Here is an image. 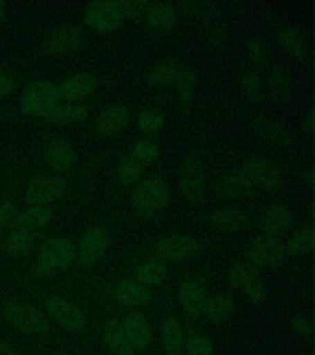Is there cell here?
Masks as SVG:
<instances>
[{
	"label": "cell",
	"instance_id": "6da1fadb",
	"mask_svg": "<svg viewBox=\"0 0 315 355\" xmlns=\"http://www.w3.org/2000/svg\"><path fill=\"white\" fill-rule=\"evenodd\" d=\"M171 201V191L162 178L151 176L136 183L131 197L132 209L143 218L162 212Z\"/></svg>",
	"mask_w": 315,
	"mask_h": 355
},
{
	"label": "cell",
	"instance_id": "7a4b0ae2",
	"mask_svg": "<svg viewBox=\"0 0 315 355\" xmlns=\"http://www.w3.org/2000/svg\"><path fill=\"white\" fill-rule=\"evenodd\" d=\"M1 313L8 324L24 334L45 335L51 329V322L45 313L31 304L7 302L2 307Z\"/></svg>",
	"mask_w": 315,
	"mask_h": 355
},
{
	"label": "cell",
	"instance_id": "3957f363",
	"mask_svg": "<svg viewBox=\"0 0 315 355\" xmlns=\"http://www.w3.org/2000/svg\"><path fill=\"white\" fill-rule=\"evenodd\" d=\"M77 250L73 241L65 237H53L44 241L37 254V268L46 275L65 270L73 265Z\"/></svg>",
	"mask_w": 315,
	"mask_h": 355
},
{
	"label": "cell",
	"instance_id": "277c9868",
	"mask_svg": "<svg viewBox=\"0 0 315 355\" xmlns=\"http://www.w3.org/2000/svg\"><path fill=\"white\" fill-rule=\"evenodd\" d=\"M60 98L59 86L48 80H35L21 94V110L30 116L43 119L59 105Z\"/></svg>",
	"mask_w": 315,
	"mask_h": 355
},
{
	"label": "cell",
	"instance_id": "5b68a950",
	"mask_svg": "<svg viewBox=\"0 0 315 355\" xmlns=\"http://www.w3.org/2000/svg\"><path fill=\"white\" fill-rule=\"evenodd\" d=\"M286 255L285 244L278 238L264 233L251 239L246 250L247 260L260 269L280 268Z\"/></svg>",
	"mask_w": 315,
	"mask_h": 355
},
{
	"label": "cell",
	"instance_id": "8992f818",
	"mask_svg": "<svg viewBox=\"0 0 315 355\" xmlns=\"http://www.w3.org/2000/svg\"><path fill=\"white\" fill-rule=\"evenodd\" d=\"M178 183L182 197L190 204L201 198L206 187V173L203 159L197 153H190L181 161Z\"/></svg>",
	"mask_w": 315,
	"mask_h": 355
},
{
	"label": "cell",
	"instance_id": "52a82bcc",
	"mask_svg": "<svg viewBox=\"0 0 315 355\" xmlns=\"http://www.w3.org/2000/svg\"><path fill=\"white\" fill-rule=\"evenodd\" d=\"M67 182L51 174H37L27 183L24 199L30 207H46L64 194Z\"/></svg>",
	"mask_w": 315,
	"mask_h": 355
},
{
	"label": "cell",
	"instance_id": "ba28073f",
	"mask_svg": "<svg viewBox=\"0 0 315 355\" xmlns=\"http://www.w3.org/2000/svg\"><path fill=\"white\" fill-rule=\"evenodd\" d=\"M46 313L62 329L80 334L87 329V316L78 305L63 297L52 295L44 301Z\"/></svg>",
	"mask_w": 315,
	"mask_h": 355
},
{
	"label": "cell",
	"instance_id": "9c48e42d",
	"mask_svg": "<svg viewBox=\"0 0 315 355\" xmlns=\"http://www.w3.org/2000/svg\"><path fill=\"white\" fill-rule=\"evenodd\" d=\"M200 241L192 235L170 234L163 236L154 244V252L162 260L170 263H181L192 259L200 254Z\"/></svg>",
	"mask_w": 315,
	"mask_h": 355
},
{
	"label": "cell",
	"instance_id": "30bf717a",
	"mask_svg": "<svg viewBox=\"0 0 315 355\" xmlns=\"http://www.w3.org/2000/svg\"><path fill=\"white\" fill-rule=\"evenodd\" d=\"M85 24L91 29L100 33L115 32L123 24L124 17L116 0L93 1L85 8Z\"/></svg>",
	"mask_w": 315,
	"mask_h": 355
},
{
	"label": "cell",
	"instance_id": "8fae6325",
	"mask_svg": "<svg viewBox=\"0 0 315 355\" xmlns=\"http://www.w3.org/2000/svg\"><path fill=\"white\" fill-rule=\"evenodd\" d=\"M84 32L75 24H65L54 28L44 40L43 52L48 55H63L79 51L84 46Z\"/></svg>",
	"mask_w": 315,
	"mask_h": 355
},
{
	"label": "cell",
	"instance_id": "7c38bea8",
	"mask_svg": "<svg viewBox=\"0 0 315 355\" xmlns=\"http://www.w3.org/2000/svg\"><path fill=\"white\" fill-rule=\"evenodd\" d=\"M110 245L109 230L103 226H93L82 235L77 250L80 263L84 268H91L101 261Z\"/></svg>",
	"mask_w": 315,
	"mask_h": 355
},
{
	"label": "cell",
	"instance_id": "4fadbf2b",
	"mask_svg": "<svg viewBox=\"0 0 315 355\" xmlns=\"http://www.w3.org/2000/svg\"><path fill=\"white\" fill-rule=\"evenodd\" d=\"M242 171L250 180L254 188L264 191H273L280 187V171L267 158L251 157L245 161Z\"/></svg>",
	"mask_w": 315,
	"mask_h": 355
},
{
	"label": "cell",
	"instance_id": "5bb4252c",
	"mask_svg": "<svg viewBox=\"0 0 315 355\" xmlns=\"http://www.w3.org/2000/svg\"><path fill=\"white\" fill-rule=\"evenodd\" d=\"M250 128L257 137L273 146L289 147L294 141L291 132L270 116H253L250 121Z\"/></svg>",
	"mask_w": 315,
	"mask_h": 355
},
{
	"label": "cell",
	"instance_id": "9a60e30c",
	"mask_svg": "<svg viewBox=\"0 0 315 355\" xmlns=\"http://www.w3.org/2000/svg\"><path fill=\"white\" fill-rule=\"evenodd\" d=\"M179 302L185 315L190 318H199L204 315L208 293L204 285L198 279H185L179 287Z\"/></svg>",
	"mask_w": 315,
	"mask_h": 355
},
{
	"label": "cell",
	"instance_id": "2e32d148",
	"mask_svg": "<svg viewBox=\"0 0 315 355\" xmlns=\"http://www.w3.org/2000/svg\"><path fill=\"white\" fill-rule=\"evenodd\" d=\"M254 186L242 171H229L218 178L214 185L215 194L223 199L247 198L253 193Z\"/></svg>",
	"mask_w": 315,
	"mask_h": 355
},
{
	"label": "cell",
	"instance_id": "e0dca14e",
	"mask_svg": "<svg viewBox=\"0 0 315 355\" xmlns=\"http://www.w3.org/2000/svg\"><path fill=\"white\" fill-rule=\"evenodd\" d=\"M293 224L294 216L289 208L282 205L267 207L259 219V227L262 232L276 238L289 232Z\"/></svg>",
	"mask_w": 315,
	"mask_h": 355
},
{
	"label": "cell",
	"instance_id": "ac0fdd59",
	"mask_svg": "<svg viewBox=\"0 0 315 355\" xmlns=\"http://www.w3.org/2000/svg\"><path fill=\"white\" fill-rule=\"evenodd\" d=\"M129 118V111L125 105H110L104 108L96 118V132L102 137H111L125 129Z\"/></svg>",
	"mask_w": 315,
	"mask_h": 355
},
{
	"label": "cell",
	"instance_id": "d6986e66",
	"mask_svg": "<svg viewBox=\"0 0 315 355\" xmlns=\"http://www.w3.org/2000/svg\"><path fill=\"white\" fill-rule=\"evenodd\" d=\"M45 157L52 169L66 172L73 168L77 162L75 150L65 139L56 137L46 144Z\"/></svg>",
	"mask_w": 315,
	"mask_h": 355
},
{
	"label": "cell",
	"instance_id": "ffe728a7",
	"mask_svg": "<svg viewBox=\"0 0 315 355\" xmlns=\"http://www.w3.org/2000/svg\"><path fill=\"white\" fill-rule=\"evenodd\" d=\"M121 324L135 351H143L148 348L153 338V333L145 315L140 312L129 313Z\"/></svg>",
	"mask_w": 315,
	"mask_h": 355
},
{
	"label": "cell",
	"instance_id": "44dd1931",
	"mask_svg": "<svg viewBox=\"0 0 315 355\" xmlns=\"http://www.w3.org/2000/svg\"><path fill=\"white\" fill-rule=\"evenodd\" d=\"M113 296L124 306L136 307L146 305L152 299L150 290L137 280H123L115 286Z\"/></svg>",
	"mask_w": 315,
	"mask_h": 355
},
{
	"label": "cell",
	"instance_id": "7402d4cb",
	"mask_svg": "<svg viewBox=\"0 0 315 355\" xmlns=\"http://www.w3.org/2000/svg\"><path fill=\"white\" fill-rule=\"evenodd\" d=\"M98 80L89 72H78L63 80L59 85L60 97L67 101H77L92 94Z\"/></svg>",
	"mask_w": 315,
	"mask_h": 355
},
{
	"label": "cell",
	"instance_id": "603a6c76",
	"mask_svg": "<svg viewBox=\"0 0 315 355\" xmlns=\"http://www.w3.org/2000/svg\"><path fill=\"white\" fill-rule=\"evenodd\" d=\"M267 85L270 96L276 104H287L292 96L291 76L281 65L271 67L267 72Z\"/></svg>",
	"mask_w": 315,
	"mask_h": 355
},
{
	"label": "cell",
	"instance_id": "cb8c5ba5",
	"mask_svg": "<svg viewBox=\"0 0 315 355\" xmlns=\"http://www.w3.org/2000/svg\"><path fill=\"white\" fill-rule=\"evenodd\" d=\"M102 337L107 349L115 355H134L135 349L129 343L123 324L111 318L105 322Z\"/></svg>",
	"mask_w": 315,
	"mask_h": 355
},
{
	"label": "cell",
	"instance_id": "d4e9b609",
	"mask_svg": "<svg viewBox=\"0 0 315 355\" xmlns=\"http://www.w3.org/2000/svg\"><path fill=\"white\" fill-rule=\"evenodd\" d=\"M235 309V300L231 294H214L207 299L204 315L213 324H222L231 318Z\"/></svg>",
	"mask_w": 315,
	"mask_h": 355
},
{
	"label": "cell",
	"instance_id": "484cf974",
	"mask_svg": "<svg viewBox=\"0 0 315 355\" xmlns=\"http://www.w3.org/2000/svg\"><path fill=\"white\" fill-rule=\"evenodd\" d=\"M161 340L165 355H182L184 349V332L181 322L174 315L163 321Z\"/></svg>",
	"mask_w": 315,
	"mask_h": 355
},
{
	"label": "cell",
	"instance_id": "4316f807",
	"mask_svg": "<svg viewBox=\"0 0 315 355\" xmlns=\"http://www.w3.org/2000/svg\"><path fill=\"white\" fill-rule=\"evenodd\" d=\"M54 218V212L48 207H30L16 216L13 229L32 230L48 226Z\"/></svg>",
	"mask_w": 315,
	"mask_h": 355
},
{
	"label": "cell",
	"instance_id": "83f0119b",
	"mask_svg": "<svg viewBox=\"0 0 315 355\" xmlns=\"http://www.w3.org/2000/svg\"><path fill=\"white\" fill-rule=\"evenodd\" d=\"M87 116L88 110L84 105L59 104L43 119L46 123L54 126H65L81 123L87 121Z\"/></svg>",
	"mask_w": 315,
	"mask_h": 355
},
{
	"label": "cell",
	"instance_id": "f1b7e54d",
	"mask_svg": "<svg viewBox=\"0 0 315 355\" xmlns=\"http://www.w3.org/2000/svg\"><path fill=\"white\" fill-rule=\"evenodd\" d=\"M213 226L221 232H237L247 224V215L237 208L214 211L210 215Z\"/></svg>",
	"mask_w": 315,
	"mask_h": 355
},
{
	"label": "cell",
	"instance_id": "f546056e",
	"mask_svg": "<svg viewBox=\"0 0 315 355\" xmlns=\"http://www.w3.org/2000/svg\"><path fill=\"white\" fill-rule=\"evenodd\" d=\"M145 19L152 28L171 29L175 26L177 21L175 6L168 1L152 2Z\"/></svg>",
	"mask_w": 315,
	"mask_h": 355
},
{
	"label": "cell",
	"instance_id": "4dcf8cb0",
	"mask_svg": "<svg viewBox=\"0 0 315 355\" xmlns=\"http://www.w3.org/2000/svg\"><path fill=\"white\" fill-rule=\"evenodd\" d=\"M34 241V234L31 230L13 229L4 241L5 254L13 259L26 257L32 249Z\"/></svg>",
	"mask_w": 315,
	"mask_h": 355
},
{
	"label": "cell",
	"instance_id": "1f68e13d",
	"mask_svg": "<svg viewBox=\"0 0 315 355\" xmlns=\"http://www.w3.org/2000/svg\"><path fill=\"white\" fill-rule=\"evenodd\" d=\"M278 40L293 57L303 60L309 54L308 42L303 33L293 27H283L278 31Z\"/></svg>",
	"mask_w": 315,
	"mask_h": 355
},
{
	"label": "cell",
	"instance_id": "d6a6232c",
	"mask_svg": "<svg viewBox=\"0 0 315 355\" xmlns=\"http://www.w3.org/2000/svg\"><path fill=\"white\" fill-rule=\"evenodd\" d=\"M260 269L250 261H239L228 270V285L237 291H243L251 282L260 277Z\"/></svg>",
	"mask_w": 315,
	"mask_h": 355
},
{
	"label": "cell",
	"instance_id": "836d02e7",
	"mask_svg": "<svg viewBox=\"0 0 315 355\" xmlns=\"http://www.w3.org/2000/svg\"><path fill=\"white\" fill-rule=\"evenodd\" d=\"M168 268L162 261L150 260L138 266L135 276L138 282L143 285L159 286L165 282L168 277Z\"/></svg>",
	"mask_w": 315,
	"mask_h": 355
},
{
	"label": "cell",
	"instance_id": "e575fe53",
	"mask_svg": "<svg viewBox=\"0 0 315 355\" xmlns=\"http://www.w3.org/2000/svg\"><path fill=\"white\" fill-rule=\"evenodd\" d=\"M179 63L173 58H168L156 64V66L149 71L147 79L151 85L156 86H167L175 83L178 76Z\"/></svg>",
	"mask_w": 315,
	"mask_h": 355
},
{
	"label": "cell",
	"instance_id": "d590c367",
	"mask_svg": "<svg viewBox=\"0 0 315 355\" xmlns=\"http://www.w3.org/2000/svg\"><path fill=\"white\" fill-rule=\"evenodd\" d=\"M175 85L181 104L188 107L192 103L197 87V76L192 67L181 66Z\"/></svg>",
	"mask_w": 315,
	"mask_h": 355
},
{
	"label": "cell",
	"instance_id": "8d00e7d4",
	"mask_svg": "<svg viewBox=\"0 0 315 355\" xmlns=\"http://www.w3.org/2000/svg\"><path fill=\"white\" fill-rule=\"evenodd\" d=\"M314 246V230L312 227H306L296 232L287 241L285 249L286 254L291 257H300L309 254Z\"/></svg>",
	"mask_w": 315,
	"mask_h": 355
},
{
	"label": "cell",
	"instance_id": "74e56055",
	"mask_svg": "<svg viewBox=\"0 0 315 355\" xmlns=\"http://www.w3.org/2000/svg\"><path fill=\"white\" fill-rule=\"evenodd\" d=\"M145 171V164L134 155H127L118 165L117 176L118 182L124 186H131L139 182Z\"/></svg>",
	"mask_w": 315,
	"mask_h": 355
},
{
	"label": "cell",
	"instance_id": "f35d334b",
	"mask_svg": "<svg viewBox=\"0 0 315 355\" xmlns=\"http://www.w3.org/2000/svg\"><path fill=\"white\" fill-rule=\"evenodd\" d=\"M187 355H213L215 346L208 336L201 332L192 333L184 343Z\"/></svg>",
	"mask_w": 315,
	"mask_h": 355
},
{
	"label": "cell",
	"instance_id": "ab89813d",
	"mask_svg": "<svg viewBox=\"0 0 315 355\" xmlns=\"http://www.w3.org/2000/svg\"><path fill=\"white\" fill-rule=\"evenodd\" d=\"M246 51L254 65L264 67L270 62V47L262 39L257 37L250 39L246 44Z\"/></svg>",
	"mask_w": 315,
	"mask_h": 355
},
{
	"label": "cell",
	"instance_id": "60d3db41",
	"mask_svg": "<svg viewBox=\"0 0 315 355\" xmlns=\"http://www.w3.org/2000/svg\"><path fill=\"white\" fill-rule=\"evenodd\" d=\"M240 82H242V87L246 96L251 102L254 103V104H259L262 101L264 92H262V82L255 71H245L242 74Z\"/></svg>",
	"mask_w": 315,
	"mask_h": 355
},
{
	"label": "cell",
	"instance_id": "b9f144b4",
	"mask_svg": "<svg viewBox=\"0 0 315 355\" xmlns=\"http://www.w3.org/2000/svg\"><path fill=\"white\" fill-rule=\"evenodd\" d=\"M118 4L124 18L137 19L145 17L152 2L147 0H120Z\"/></svg>",
	"mask_w": 315,
	"mask_h": 355
},
{
	"label": "cell",
	"instance_id": "7bdbcfd3",
	"mask_svg": "<svg viewBox=\"0 0 315 355\" xmlns=\"http://www.w3.org/2000/svg\"><path fill=\"white\" fill-rule=\"evenodd\" d=\"M138 127L145 133L157 132L165 124V116L156 110H145L140 114Z\"/></svg>",
	"mask_w": 315,
	"mask_h": 355
},
{
	"label": "cell",
	"instance_id": "ee69618b",
	"mask_svg": "<svg viewBox=\"0 0 315 355\" xmlns=\"http://www.w3.org/2000/svg\"><path fill=\"white\" fill-rule=\"evenodd\" d=\"M132 155L143 164L153 163L159 157L160 149L153 141L142 140L135 144Z\"/></svg>",
	"mask_w": 315,
	"mask_h": 355
},
{
	"label": "cell",
	"instance_id": "f6af8a7d",
	"mask_svg": "<svg viewBox=\"0 0 315 355\" xmlns=\"http://www.w3.org/2000/svg\"><path fill=\"white\" fill-rule=\"evenodd\" d=\"M242 291L249 302L253 305H256V306L264 304L265 300H267V287H265L264 282L260 277L251 282Z\"/></svg>",
	"mask_w": 315,
	"mask_h": 355
},
{
	"label": "cell",
	"instance_id": "bcb514c9",
	"mask_svg": "<svg viewBox=\"0 0 315 355\" xmlns=\"http://www.w3.org/2000/svg\"><path fill=\"white\" fill-rule=\"evenodd\" d=\"M290 327L295 334L300 337L308 338L314 333V323L312 319L307 315L298 313L295 315L290 320Z\"/></svg>",
	"mask_w": 315,
	"mask_h": 355
},
{
	"label": "cell",
	"instance_id": "7dc6e473",
	"mask_svg": "<svg viewBox=\"0 0 315 355\" xmlns=\"http://www.w3.org/2000/svg\"><path fill=\"white\" fill-rule=\"evenodd\" d=\"M17 215L18 208L13 202H4L0 204V233L12 223Z\"/></svg>",
	"mask_w": 315,
	"mask_h": 355
},
{
	"label": "cell",
	"instance_id": "c3c4849f",
	"mask_svg": "<svg viewBox=\"0 0 315 355\" xmlns=\"http://www.w3.org/2000/svg\"><path fill=\"white\" fill-rule=\"evenodd\" d=\"M16 87L15 78L12 75L0 72V99L10 96Z\"/></svg>",
	"mask_w": 315,
	"mask_h": 355
},
{
	"label": "cell",
	"instance_id": "681fc988",
	"mask_svg": "<svg viewBox=\"0 0 315 355\" xmlns=\"http://www.w3.org/2000/svg\"><path fill=\"white\" fill-rule=\"evenodd\" d=\"M303 129L306 132L312 135L314 132V112L311 110L307 112L305 118L303 119Z\"/></svg>",
	"mask_w": 315,
	"mask_h": 355
},
{
	"label": "cell",
	"instance_id": "f907efd6",
	"mask_svg": "<svg viewBox=\"0 0 315 355\" xmlns=\"http://www.w3.org/2000/svg\"><path fill=\"white\" fill-rule=\"evenodd\" d=\"M0 355H24L9 343H0Z\"/></svg>",
	"mask_w": 315,
	"mask_h": 355
},
{
	"label": "cell",
	"instance_id": "816d5d0a",
	"mask_svg": "<svg viewBox=\"0 0 315 355\" xmlns=\"http://www.w3.org/2000/svg\"><path fill=\"white\" fill-rule=\"evenodd\" d=\"M301 179H303V182L305 183L307 187L311 189L314 187V174L312 169H306V171L301 174Z\"/></svg>",
	"mask_w": 315,
	"mask_h": 355
},
{
	"label": "cell",
	"instance_id": "f5cc1de1",
	"mask_svg": "<svg viewBox=\"0 0 315 355\" xmlns=\"http://www.w3.org/2000/svg\"><path fill=\"white\" fill-rule=\"evenodd\" d=\"M231 10L233 11L234 13L242 15V14L244 13V11L246 10V4L243 1L231 2Z\"/></svg>",
	"mask_w": 315,
	"mask_h": 355
},
{
	"label": "cell",
	"instance_id": "db71d44e",
	"mask_svg": "<svg viewBox=\"0 0 315 355\" xmlns=\"http://www.w3.org/2000/svg\"><path fill=\"white\" fill-rule=\"evenodd\" d=\"M7 16V4L4 1H0V24L6 19Z\"/></svg>",
	"mask_w": 315,
	"mask_h": 355
},
{
	"label": "cell",
	"instance_id": "11a10c76",
	"mask_svg": "<svg viewBox=\"0 0 315 355\" xmlns=\"http://www.w3.org/2000/svg\"><path fill=\"white\" fill-rule=\"evenodd\" d=\"M49 355H71V354H66V352H51V354Z\"/></svg>",
	"mask_w": 315,
	"mask_h": 355
},
{
	"label": "cell",
	"instance_id": "9f6ffc18",
	"mask_svg": "<svg viewBox=\"0 0 315 355\" xmlns=\"http://www.w3.org/2000/svg\"><path fill=\"white\" fill-rule=\"evenodd\" d=\"M298 355H309L308 354H298Z\"/></svg>",
	"mask_w": 315,
	"mask_h": 355
}]
</instances>
